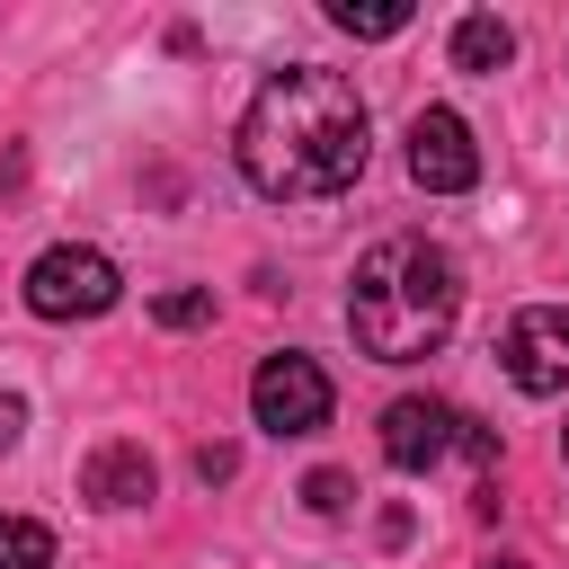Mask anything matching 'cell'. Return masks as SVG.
<instances>
[{"label":"cell","instance_id":"obj_1","mask_svg":"<svg viewBox=\"0 0 569 569\" xmlns=\"http://www.w3.org/2000/svg\"><path fill=\"white\" fill-rule=\"evenodd\" d=\"M240 178L258 196H284V204H320V196H347L365 178V151H373V124H365V98L347 71L329 62H284L258 80L249 116H240Z\"/></svg>","mask_w":569,"mask_h":569},{"label":"cell","instance_id":"obj_2","mask_svg":"<svg viewBox=\"0 0 569 569\" xmlns=\"http://www.w3.org/2000/svg\"><path fill=\"white\" fill-rule=\"evenodd\" d=\"M462 320V267L418 240V231H391L356 258V284H347V338L373 356V365H418L453 338Z\"/></svg>","mask_w":569,"mask_h":569},{"label":"cell","instance_id":"obj_3","mask_svg":"<svg viewBox=\"0 0 569 569\" xmlns=\"http://www.w3.org/2000/svg\"><path fill=\"white\" fill-rule=\"evenodd\" d=\"M116 302H124V276H116V258L89 249V240H53V249L27 267V311H36V320H98V311H116Z\"/></svg>","mask_w":569,"mask_h":569},{"label":"cell","instance_id":"obj_4","mask_svg":"<svg viewBox=\"0 0 569 569\" xmlns=\"http://www.w3.org/2000/svg\"><path fill=\"white\" fill-rule=\"evenodd\" d=\"M329 409H338V391H329V373H320L302 347H284V356H267V365L249 373V418H258L267 436H320Z\"/></svg>","mask_w":569,"mask_h":569},{"label":"cell","instance_id":"obj_5","mask_svg":"<svg viewBox=\"0 0 569 569\" xmlns=\"http://www.w3.org/2000/svg\"><path fill=\"white\" fill-rule=\"evenodd\" d=\"M498 365L525 400H551L569 391V302H525L507 329H498Z\"/></svg>","mask_w":569,"mask_h":569},{"label":"cell","instance_id":"obj_6","mask_svg":"<svg viewBox=\"0 0 569 569\" xmlns=\"http://www.w3.org/2000/svg\"><path fill=\"white\" fill-rule=\"evenodd\" d=\"M471 427H480V418H462L453 400H418V391H409V400H391V409H382V462L418 480V471H436L445 453H462V445H471Z\"/></svg>","mask_w":569,"mask_h":569},{"label":"cell","instance_id":"obj_7","mask_svg":"<svg viewBox=\"0 0 569 569\" xmlns=\"http://www.w3.org/2000/svg\"><path fill=\"white\" fill-rule=\"evenodd\" d=\"M409 178L427 196H471L480 187V142L453 107H418L409 116Z\"/></svg>","mask_w":569,"mask_h":569},{"label":"cell","instance_id":"obj_8","mask_svg":"<svg viewBox=\"0 0 569 569\" xmlns=\"http://www.w3.org/2000/svg\"><path fill=\"white\" fill-rule=\"evenodd\" d=\"M151 489H160V462L133 445V436H116V445H98L89 462H80V498L98 507V516H124V507H151Z\"/></svg>","mask_w":569,"mask_h":569},{"label":"cell","instance_id":"obj_9","mask_svg":"<svg viewBox=\"0 0 569 569\" xmlns=\"http://www.w3.org/2000/svg\"><path fill=\"white\" fill-rule=\"evenodd\" d=\"M516 62V27L498 9H462L453 18V71H507Z\"/></svg>","mask_w":569,"mask_h":569},{"label":"cell","instance_id":"obj_10","mask_svg":"<svg viewBox=\"0 0 569 569\" xmlns=\"http://www.w3.org/2000/svg\"><path fill=\"white\" fill-rule=\"evenodd\" d=\"M409 18H418L409 0H329V27L356 36V44H382V36H400Z\"/></svg>","mask_w":569,"mask_h":569},{"label":"cell","instance_id":"obj_11","mask_svg":"<svg viewBox=\"0 0 569 569\" xmlns=\"http://www.w3.org/2000/svg\"><path fill=\"white\" fill-rule=\"evenodd\" d=\"M0 569H53V525L0 516Z\"/></svg>","mask_w":569,"mask_h":569},{"label":"cell","instance_id":"obj_12","mask_svg":"<svg viewBox=\"0 0 569 569\" xmlns=\"http://www.w3.org/2000/svg\"><path fill=\"white\" fill-rule=\"evenodd\" d=\"M151 320L160 329H204L213 320V293L204 284H169V293H151Z\"/></svg>","mask_w":569,"mask_h":569},{"label":"cell","instance_id":"obj_13","mask_svg":"<svg viewBox=\"0 0 569 569\" xmlns=\"http://www.w3.org/2000/svg\"><path fill=\"white\" fill-rule=\"evenodd\" d=\"M302 507H311V516H347V507H356V480H347V471H311V480H302Z\"/></svg>","mask_w":569,"mask_h":569},{"label":"cell","instance_id":"obj_14","mask_svg":"<svg viewBox=\"0 0 569 569\" xmlns=\"http://www.w3.org/2000/svg\"><path fill=\"white\" fill-rule=\"evenodd\" d=\"M231 471H240V453H231V445H196V480H204V489H213V480H231Z\"/></svg>","mask_w":569,"mask_h":569},{"label":"cell","instance_id":"obj_15","mask_svg":"<svg viewBox=\"0 0 569 569\" xmlns=\"http://www.w3.org/2000/svg\"><path fill=\"white\" fill-rule=\"evenodd\" d=\"M18 436H27V400H18V391H0V453H9Z\"/></svg>","mask_w":569,"mask_h":569},{"label":"cell","instance_id":"obj_16","mask_svg":"<svg viewBox=\"0 0 569 569\" xmlns=\"http://www.w3.org/2000/svg\"><path fill=\"white\" fill-rule=\"evenodd\" d=\"M0 187H18V151H0Z\"/></svg>","mask_w":569,"mask_h":569},{"label":"cell","instance_id":"obj_17","mask_svg":"<svg viewBox=\"0 0 569 569\" xmlns=\"http://www.w3.org/2000/svg\"><path fill=\"white\" fill-rule=\"evenodd\" d=\"M480 569H533V560H516V551H498V560H480Z\"/></svg>","mask_w":569,"mask_h":569},{"label":"cell","instance_id":"obj_18","mask_svg":"<svg viewBox=\"0 0 569 569\" xmlns=\"http://www.w3.org/2000/svg\"><path fill=\"white\" fill-rule=\"evenodd\" d=\"M560 453H569V427H560Z\"/></svg>","mask_w":569,"mask_h":569}]
</instances>
